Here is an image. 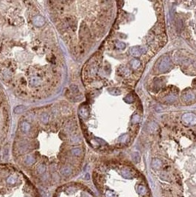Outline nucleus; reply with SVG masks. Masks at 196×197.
<instances>
[{
  "label": "nucleus",
  "instance_id": "nucleus-1",
  "mask_svg": "<svg viewBox=\"0 0 196 197\" xmlns=\"http://www.w3.org/2000/svg\"><path fill=\"white\" fill-rule=\"evenodd\" d=\"M93 182L100 197H152L145 179L128 166L100 165L93 172Z\"/></svg>",
  "mask_w": 196,
  "mask_h": 197
},
{
  "label": "nucleus",
  "instance_id": "nucleus-2",
  "mask_svg": "<svg viewBox=\"0 0 196 197\" xmlns=\"http://www.w3.org/2000/svg\"><path fill=\"white\" fill-rule=\"evenodd\" d=\"M0 197H41L38 187L21 169L0 165Z\"/></svg>",
  "mask_w": 196,
  "mask_h": 197
},
{
  "label": "nucleus",
  "instance_id": "nucleus-3",
  "mask_svg": "<svg viewBox=\"0 0 196 197\" xmlns=\"http://www.w3.org/2000/svg\"><path fill=\"white\" fill-rule=\"evenodd\" d=\"M52 197H97L85 183L70 181L61 185L53 191Z\"/></svg>",
  "mask_w": 196,
  "mask_h": 197
},
{
  "label": "nucleus",
  "instance_id": "nucleus-4",
  "mask_svg": "<svg viewBox=\"0 0 196 197\" xmlns=\"http://www.w3.org/2000/svg\"><path fill=\"white\" fill-rule=\"evenodd\" d=\"M183 120L188 124L194 125L196 123V116L193 114H186L183 116Z\"/></svg>",
  "mask_w": 196,
  "mask_h": 197
},
{
  "label": "nucleus",
  "instance_id": "nucleus-5",
  "mask_svg": "<svg viewBox=\"0 0 196 197\" xmlns=\"http://www.w3.org/2000/svg\"><path fill=\"white\" fill-rule=\"evenodd\" d=\"M170 66H171V63H170V59L168 58H165L162 60L161 63L160 69L162 70L163 72H164V71L168 70V69L170 67Z\"/></svg>",
  "mask_w": 196,
  "mask_h": 197
},
{
  "label": "nucleus",
  "instance_id": "nucleus-6",
  "mask_svg": "<svg viewBox=\"0 0 196 197\" xmlns=\"http://www.w3.org/2000/svg\"><path fill=\"white\" fill-rule=\"evenodd\" d=\"M130 51H131V54L133 56H139L142 53V49L139 47H133Z\"/></svg>",
  "mask_w": 196,
  "mask_h": 197
},
{
  "label": "nucleus",
  "instance_id": "nucleus-7",
  "mask_svg": "<svg viewBox=\"0 0 196 197\" xmlns=\"http://www.w3.org/2000/svg\"><path fill=\"white\" fill-rule=\"evenodd\" d=\"M117 46L119 48H120V49H124L125 47V44L124 43H122V42H118L117 44Z\"/></svg>",
  "mask_w": 196,
  "mask_h": 197
},
{
  "label": "nucleus",
  "instance_id": "nucleus-8",
  "mask_svg": "<svg viewBox=\"0 0 196 197\" xmlns=\"http://www.w3.org/2000/svg\"><path fill=\"white\" fill-rule=\"evenodd\" d=\"M112 94H114L115 95H119L120 94V91L119 90H117V89H114L113 92H111Z\"/></svg>",
  "mask_w": 196,
  "mask_h": 197
}]
</instances>
